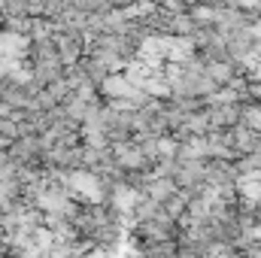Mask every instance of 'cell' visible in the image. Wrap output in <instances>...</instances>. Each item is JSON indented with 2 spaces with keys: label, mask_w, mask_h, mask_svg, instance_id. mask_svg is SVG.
<instances>
[{
  "label": "cell",
  "mask_w": 261,
  "mask_h": 258,
  "mask_svg": "<svg viewBox=\"0 0 261 258\" xmlns=\"http://www.w3.org/2000/svg\"><path fill=\"white\" fill-rule=\"evenodd\" d=\"M21 46H24L21 37H15V34H3V37H0V58H15V55L21 52Z\"/></svg>",
  "instance_id": "7a4b0ae2"
},
{
  "label": "cell",
  "mask_w": 261,
  "mask_h": 258,
  "mask_svg": "<svg viewBox=\"0 0 261 258\" xmlns=\"http://www.w3.org/2000/svg\"><path fill=\"white\" fill-rule=\"evenodd\" d=\"M70 186H73V192H79V197H88V200H97L100 197L97 179L91 173H73L70 176Z\"/></svg>",
  "instance_id": "6da1fadb"
},
{
  "label": "cell",
  "mask_w": 261,
  "mask_h": 258,
  "mask_svg": "<svg viewBox=\"0 0 261 258\" xmlns=\"http://www.w3.org/2000/svg\"><path fill=\"white\" fill-rule=\"evenodd\" d=\"M246 119H249V125H252V128H261V107L249 110V113H246Z\"/></svg>",
  "instance_id": "3957f363"
}]
</instances>
